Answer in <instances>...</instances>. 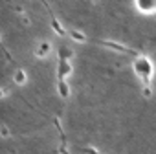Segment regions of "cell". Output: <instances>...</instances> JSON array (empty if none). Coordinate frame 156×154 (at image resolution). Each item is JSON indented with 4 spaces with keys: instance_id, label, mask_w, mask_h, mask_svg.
Instances as JSON below:
<instances>
[{
    "instance_id": "obj_1",
    "label": "cell",
    "mask_w": 156,
    "mask_h": 154,
    "mask_svg": "<svg viewBox=\"0 0 156 154\" xmlns=\"http://www.w3.org/2000/svg\"><path fill=\"white\" fill-rule=\"evenodd\" d=\"M132 72L143 83V86H151V83L154 79V62L147 55H138L132 61Z\"/></svg>"
},
{
    "instance_id": "obj_2",
    "label": "cell",
    "mask_w": 156,
    "mask_h": 154,
    "mask_svg": "<svg viewBox=\"0 0 156 154\" xmlns=\"http://www.w3.org/2000/svg\"><path fill=\"white\" fill-rule=\"evenodd\" d=\"M134 8L141 15H156V0H134Z\"/></svg>"
},
{
    "instance_id": "obj_3",
    "label": "cell",
    "mask_w": 156,
    "mask_h": 154,
    "mask_svg": "<svg viewBox=\"0 0 156 154\" xmlns=\"http://www.w3.org/2000/svg\"><path fill=\"white\" fill-rule=\"evenodd\" d=\"M73 72V66L70 61H64V59H59L57 62V81H66V77H70Z\"/></svg>"
},
{
    "instance_id": "obj_4",
    "label": "cell",
    "mask_w": 156,
    "mask_h": 154,
    "mask_svg": "<svg viewBox=\"0 0 156 154\" xmlns=\"http://www.w3.org/2000/svg\"><path fill=\"white\" fill-rule=\"evenodd\" d=\"M50 51H51V44H50L48 40H42V42L35 48V57L44 59V57H48V55H50Z\"/></svg>"
},
{
    "instance_id": "obj_5",
    "label": "cell",
    "mask_w": 156,
    "mask_h": 154,
    "mask_svg": "<svg viewBox=\"0 0 156 154\" xmlns=\"http://www.w3.org/2000/svg\"><path fill=\"white\" fill-rule=\"evenodd\" d=\"M57 92H59V96H61L62 99H68L70 94H72L70 85H68L66 81H57Z\"/></svg>"
},
{
    "instance_id": "obj_6",
    "label": "cell",
    "mask_w": 156,
    "mask_h": 154,
    "mask_svg": "<svg viewBox=\"0 0 156 154\" xmlns=\"http://www.w3.org/2000/svg\"><path fill=\"white\" fill-rule=\"evenodd\" d=\"M13 83L19 85V86H24V85L28 83V73H26L24 70H17V72L13 73Z\"/></svg>"
},
{
    "instance_id": "obj_7",
    "label": "cell",
    "mask_w": 156,
    "mask_h": 154,
    "mask_svg": "<svg viewBox=\"0 0 156 154\" xmlns=\"http://www.w3.org/2000/svg\"><path fill=\"white\" fill-rule=\"evenodd\" d=\"M68 35L72 37V40L73 42H87V35L83 33V31H77V30H68Z\"/></svg>"
},
{
    "instance_id": "obj_8",
    "label": "cell",
    "mask_w": 156,
    "mask_h": 154,
    "mask_svg": "<svg viewBox=\"0 0 156 154\" xmlns=\"http://www.w3.org/2000/svg\"><path fill=\"white\" fill-rule=\"evenodd\" d=\"M73 57V50L68 48V46H62L59 48V59H64V61H70Z\"/></svg>"
},
{
    "instance_id": "obj_9",
    "label": "cell",
    "mask_w": 156,
    "mask_h": 154,
    "mask_svg": "<svg viewBox=\"0 0 156 154\" xmlns=\"http://www.w3.org/2000/svg\"><path fill=\"white\" fill-rule=\"evenodd\" d=\"M51 26L55 28V33H57V35H64V33H66V31H64V30L59 26V22H57L55 19H51Z\"/></svg>"
},
{
    "instance_id": "obj_10",
    "label": "cell",
    "mask_w": 156,
    "mask_h": 154,
    "mask_svg": "<svg viewBox=\"0 0 156 154\" xmlns=\"http://www.w3.org/2000/svg\"><path fill=\"white\" fill-rule=\"evenodd\" d=\"M143 96H145V97H151V96H152L151 86H143Z\"/></svg>"
},
{
    "instance_id": "obj_11",
    "label": "cell",
    "mask_w": 156,
    "mask_h": 154,
    "mask_svg": "<svg viewBox=\"0 0 156 154\" xmlns=\"http://www.w3.org/2000/svg\"><path fill=\"white\" fill-rule=\"evenodd\" d=\"M2 136H4V138H6V136H9V130H8L6 127H2Z\"/></svg>"
}]
</instances>
